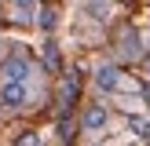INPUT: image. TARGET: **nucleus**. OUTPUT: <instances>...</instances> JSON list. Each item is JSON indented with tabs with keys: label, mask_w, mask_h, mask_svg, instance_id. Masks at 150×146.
Masks as SVG:
<instances>
[{
	"label": "nucleus",
	"mask_w": 150,
	"mask_h": 146,
	"mask_svg": "<svg viewBox=\"0 0 150 146\" xmlns=\"http://www.w3.org/2000/svg\"><path fill=\"white\" fill-rule=\"evenodd\" d=\"M106 124H110V110L103 106V102H92V106L84 110V117H81V131H88V135L106 131Z\"/></svg>",
	"instance_id": "1"
},
{
	"label": "nucleus",
	"mask_w": 150,
	"mask_h": 146,
	"mask_svg": "<svg viewBox=\"0 0 150 146\" xmlns=\"http://www.w3.org/2000/svg\"><path fill=\"white\" fill-rule=\"evenodd\" d=\"M0 102H4V110H22L29 102V88L22 80H4L0 84Z\"/></svg>",
	"instance_id": "2"
},
{
	"label": "nucleus",
	"mask_w": 150,
	"mask_h": 146,
	"mask_svg": "<svg viewBox=\"0 0 150 146\" xmlns=\"http://www.w3.org/2000/svg\"><path fill=\"white\" fill-rule=\"evenodd\" d=\"M95 88L99 91H125V73L117 69V66H99L95 69Z\"/></svg>",
	"instance_id": "3"
},
{
	"label": "nucleus",
	"mask_w": 150,
	"mask_h": 146,
	"mask_svg": "<svg viewBox=\"0 0 150 146\" xmlns=\"http://www.w3.org/2000/svg\"><path fill=\"white\" fill-rule=\"evenodd\" d=\"M4 80H22V84H26V80H29V58L26 55L4 58Z\"/></svg>",
	"instance_id": "4"
},
{
	"label": "nucleus",
	"mask_w": 150,
	"mask_h": 146,
	"mask_svg": "<svg viewBox=\"0 0 150 146\" xmlns=\"http://www.w3.org/2000/svg\"><path fill=\"white\" fill-rule=\"evenodd\" d=\"M121 51H125V58H132V62L139 58L143 44H139V33H136V29H132V33H125V44H121Z\"/></svg>",
	"instance_id": "5"
},
{
	"label": "nucleus",
	"mask_w": 150,
	"mask_h": 146,
	"mask_svg": "<svg viewBox=\"0 0 150 146\" xmlns=\"http://www.w3.org/2000/svg\"><path fill=\"white\" fill-rule=\"evenodd\" d=\"M11 7L18 11V18H29V15H33V7H37V0H11Z\"/></svg>",
	"instance_id": "6"
},
{
	"label": "nucleus",
	"mask_w": 150,
	"mask_h": 146,
	"mask_svg": "<svg viewBox=\"0 0 150 146\" xmlns=\"http://www.w3.org/2000/svg\"><path fill=\"white\" fill-rule=\"evenodd\" d=\"M44 62H48V69H59V48H55V44H44Z\"/></svg>",
	"instance_id": "7"
},
{
	"label": "nucleus",
	"mask_w": 150,
	"mask_h": 146,
	"mask_svg": "<svg viewBox=\"0 0 150 146\" xmlns=\"http://www.w3.org/2000/svg\"><path fill=\"white\" fill-rule=\"evenodd\" d=\"M15 146H40V135H37V131H22V135L15 139Z\"/></svg>",
	"instance_id": "8"
},
{
	"label": "nucleus",
	"mask_w": 150,
	"mask_h": 146,
	"mask_svg": "<svg viewBox=\"0 0 150 146\" xmlns=\"http://www.w3.org/2000/svg\"><path fill=\"white\" fill-rule=\"evenodd\" d=\"M40 29H55V11H44L40 15Z\"/></svg>",
	"instance_id": "9"
},
{
	"label": "nucleus",
	"mask_w": 150,
	"mask_h": 146,
	"mask_svg": "<svg viewBox=\"0 0 150 146\" xmlns=\"http://www.w3.org/2000/svg\"><path fill=\"white\" fill-rule=\"evenodd\" d=\"M0 113H4V102H0Z\"/></svg>",
	"instance_id": "10"
},
{
	"label": "nucleus",
	"mask_w": 150,
	"mask_h": 146,
	"mask_svg": "<svg viewBox=\"0 0 150 146\" xmlns=\"http://www.w3.org/2000/svg\"><path fill=\"white\" fill-rule=\"evenodd\" d=\"M0 51H4V40H0Z\"/></svg>",
	"instance_id": "11"
},
{
	"label": "nucleus",
	"mask_w": 150,
	"mask_h": 146,
	"mask_svg": "<svg viewBox=\"0 0 150 146\" xmlns=\"http://www.w3.org/2000/svg\"><path fill=\"white\" fill-rule=\"evenodd\" d=\"M146 77H150V66H146Z\"/></svg>",
	"instance_id": "12"
}]
</instances>
